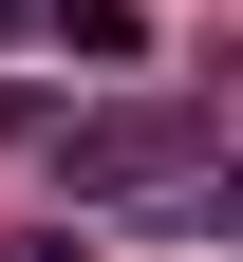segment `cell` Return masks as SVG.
<instances>
[{
    "label": "cell",
    "instance_id": "3957f363",
    "mask_svg": "<svg viewBox=\"0 0 243 262\" xmlns=\"http://www.w3.org/2000/svg\"><path fill=\"white\" fill-rule=\"evenodd\" d=\"M187 206H206V225H243V169H206V187H187Z\"/></svg>",
    "mask_w": 243,
    "mask_h": 262
},
{
    "label": "cell",
    "instance_id": "277c9868",
    "mask_svg": "<svg viewBox=\"0 0 243 262\" xmlns=\"http://www.w3.org/2000/svg\"><path fill=\"white\" fill-rule=\"evenodd\" d=\"M0 38H56V0H0Z\"/></svg>",
    "mask_w": 243,
    "mask_h": 262
},
{
    "label": "cell",
    "instance_id": "6da1fadb",
    "mask_svg": "<svg viewBox=\"0 0 243 262\" xmlns=\"http://www.w3.org/2000/svg\"><path fill=\"white\" fill-rule=\"evenodd\" d=\"M206 169H225V113H206V94H113V113L56 131V187H75V206H168V187H206Z\"/></svg>",
    "mask_w": 243,
    "mask_h": 262
},
{
    "label": "cell",
    "instance_id": "7a4b0ae2",
    "mask_svg": "<svg viewBox=\"0 0 243 262\" xmlns=\"http://www.w3.org/2000/svg\"><path fill=\"white\" fill-rule=\"evenodd\" d=\"M56 38L75 56H150V19H131V0H56Z\"/></svg>",
    "mask_w": 243,
    "mask_h": 262
}]
</instances>
